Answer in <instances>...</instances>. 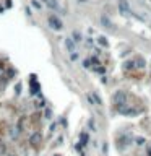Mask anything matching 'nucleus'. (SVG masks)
Here are the masks:
<instances>
[{
    "mask_svg": "<svg viewBox=\"0 0 151 156\" xmlns=\"http://www.w3.org/2000/svg\"><path fill=\"white\" fill-rule=\"evenodd\" d=\"M112 101H114V104H116L117 107L125 106V104H127V93H125V91H122V90L116 91L114 96H112Z\"/></svg>",
    "mask_w": 151,
    "mask_h": 156,
    "instance_id": "1",
    "label": "nucleus"
},
{
    "mask_svg": "<svg viewBox=\"0 0 151 156\" xmlns=\"http://www.w3.org/2000/svg\"><path fill=\"white\" fill-rule=\"evenodd\" d=\"M47 23H49V26L52 28V29H55V31H60L62 26H63L62 21H60L57 17H55V15H50V17L47 18Z\"/></svg>",
    "mask_w": 151,
    "mask_h": 156,
    "instance_id": "2",
    "label": "nucleus"
},
{
    "mask_svg": "<svg viewBox=\"0 0 151 156\" xmlns=\"http://www.w3.org/2000/svg\"><path fill=\"white\" fill-rule=\"evenodd\" d=\"M41 143H42V133L41 132H34V133L29 137V145L38 146V145H41Z\"/></svg>",
    "mask_w": 151,
    "mask_h": 156,
    "instance_id": "3",
    "label": "nucleus"
},
{
    "mask_svg": "<svg viewBox=\"0 0 151 156\" xmlns=\"http://www.w3.org/2000/svg\"><path fill=\"white\" fill-rule=\"evenodd\" d=\"M119 8H120V13L124 15V17H130V13H132V10H130L128 2H127V0H122L120 5H119Z\"/></svg>",
    "mask_w": 151,
    "mask_h": 156,
    "instance_id": "4",
    "label": "nucleus"
},
{
    "mask_svg": "<svg viewBox=\"0 0 151 156\" xmlns=\"http://www.w3.org/2000/svg\"><path fill=\"white\" fill-rule=\"evenodd\" d=\"M65 47H67V50H68L70 54H73V52H75V41H73V38H65Z\"/></svg>",
    "mask_w": 151,
    "mask_h": 156,
    "instance_id": "5",
    "label": "nucleus"
},
{
    "mask_svg": "<svg viewBox=\"0 0 151 156\" xmlns=\"http://www.w3.org/2000/svg\"><path fill=\"white\" fill-rule=\"evenodd\" d=\"M135 67H137V69H145V67H146V60L141 57V55L135 59Z\"/></svg>",
    "mask_w": 151,
    "mask_h": 156,
    "instance_id": "6",
    "label": "nucleus"
},
{
    "mask_svg": "<svg viewBox=\"0 0 151 156\" xmlns=\"http://www.w3.org/2000/svg\"><path fill=\"white\" fill-rule=\"evenodd\" d=\"M133 69H137V67H135V60H127V62H124V70L125 72H130V70H133Z\"/></svg>",
    "mask_w": 151,
    "mask_h": 156,
    "instance_id": "7",
    "label": "nucleus"
},
{
    "mask_svg": "<svg viewBox=\"0 0 151 156\" xmlns=\"http://www.w3.org/2000/svg\"><path fill=\"white\" fill-rule=\"evenodd\" d=\"M98 42L101 44V46H104V47H107V46H109V42L106 41V38H104V36H99V38H98Z\"/></svg>",
    "mask_w": 151,
    "mask_h": 156,
    "instance_id": "8",
    "label": "nucleus"
},
{
    "mask_svg": "<svg viewBox=\"0 0 151 156\" xmlns=\"http://www.w3.org/2000/svg\"><path fill=\"white\" fill-rule=\"evenodd\" d=\"M71 36L75 38V42H81V41H83V39H81V34L78 33V31H73V34H71Z\"/></svg>",
    "mask_w": 151,
    "mask_h": 156,
    "instance_id": "9",
    "label": "nucleus"
},
{
    "mask_svg": "<svg viewBox=\"0 0 151 156\" xmlns=\"http://www.w3.org/2000/svg\"><path fill=\"white\" fill-rule=\"evenodd\" d=\"M101 23H102V25H104L106 28H110V21H109V20H107L106 17H101Z\"/></svg>",
    "mask_w": 151,
    "mask_h": 156,
    "instance_id": "10",
    "label": "nucleus"
},
{
    "mask_svg": "<svg viewBox=\"0 0 151 156\" xmlns=\"http://www.w3.org/2000/svg\"><path fill=\"white\" fill-rule=\"evenodd\" d=\"M80 140H81V145H86V143H88V135H86V133H81V135H80Z\"/></svg>",
    "mask_w": 151,
    "mask_h": 156,
    "instance_id": "11",
    "label": "nucleus"
},
{
    "mask_svg": "<svg viewBox=\"0 0 151 156\" xmlns=\"http://www.w3.org/2000/svg\"><path fill=\"white\" fill-rule=\"evenodd\" d=\"M44 115H46L47 121H50V119H52V111H50V109H46V111H44Z\"/></svg>",
    "mask_w": 151,
    "mask_h": 156,
    "instance_id": "12",
    "label": "nucleus"
},
{
    "mask_svg": "<svg viewBox=\"0 0 151 156\" xmlns=\"http://www.w3.org/2000/svg\"><path fill=\"white\" fill-rule=\"evenodd\" d=\"M135 143H137L138 146H143V145H145V138H143V137H138L137 140H135Z\"/></svg>",
    "mask_w": 151,
    "mask_h": 156,
    "instance_id": "13",
    "label": "nucleus"
},
{
    "mask_svg": "<svg viewBox=\"0 0 151 156\" xmlns=\"http://www.w3.org/2000/svg\"><path fill=\"white\" fill-rule=\"evenodd\" d=\"M7 154V150H5V145L0 143V156H5Z\"/></svg>",
    "mask_w": 151,
    "mask_h": 156,
    "instance_id": "14",
    "label": "nucleus"
},
{
    "mask_svg": "<svg viewBox=\"0 0 151 156\" xmlns=\"http://www.w3.org/2000/svg\"><path fill=\"white\" fill-rule=\"evenodd\" d=\"M93 98H94V102H96V104H102V99L99 98V94L94 93V94H93Z\"/></svg>",
    "mask_w": 151,
    "mask_h": 156,
    "instance_id": "15",
    "label": "nucleus"
},
{
    "mask_svg": "<svg viewBox=\"0 0 151 156\" xmlns=\"http://www.w3.org/2000/svg\"><path fill=\"white\" fill-rule=\"evenodd\" d=\"M31 5H33L34 8H38V10L41 8V3H39V2H36V0H33V2H31Z\"/></svg>",
    "mask_w": 151,
    "mask_h": 156,
    "instance_id": "16",
    "label": "nucleus"
},
{
    "mask_svg": "<svg viewBox=\"0 0 151 156\" xmlns=\"http://www.w3.org/2000/svg\"><path fill=\"white\" fill-rule=\"evenodd\" d=\"M86 98H88L89 104H93V106H94V104H96V102H94V98H93V94H88V96H86Z\"/></svg>",
    "mask_w": 151,
    "mask_h": 156,
    "instance_id": "17",
    "label": "nucleus"
},
{
    "mask_svg": "<svg viewBox=\"0 0 151 156\" xmlns=\"http://www.w3.org/2000/svg\"><path fill=\"white\" fill-rule=\"evenodd\" d=\"M70 59H71V60H77V59H78V54H77V52H73V54H70Z\"/></svg>",
    "mask_w": 151,
    "mask_h": 156,
    "instance_id": "18",
    "label": "nucleus"
},
{
    "mask_svg": "<svg viewBox=\"0 0 151 156\" xmlns=\"http://www.w3.org/2000/svg\"><path fill=\"white\" fill-rule=\"evenodd\" d=\"M146 156H151V146L146 148Z\"/></svg>",
    "mask_w": 151,
    "mask_h": 156,
    "instance_id": "19",
    "label": "nucleus"
},
{
    "mask_svg": "<svg viewBox=\"0 0 151 156\" xmlns=\"http://www.w3.org/2000/svg\"><path fill=\"white\" fill-rule=\"evenodd\" d=\"M88 124H89V127H91V130H94V122H93V121H89Z\"/></svg>",
    "mask_w": 151,
    "mask_h": 156,
    "instance_id": "20",
    "label": "nucleus"
},
{
    "mask_svg": "<svg viewBox=\"0 0 151 156\" xmlns=\"http://www.w3.org/2000/svg\"><path fill=\"white\" fill-rule=\"evenodd\" d=\"M89 62H91V60H85V62H83V65H85V67H89Z\"/></svg>",
    "mask_w": 151,
    "mask_h": 156,
    "instance_id": "21",
    "label": "nucleus"
},
{
    "mask_svg": "<svg viewBox=\"0 0 151 156\" xmlns=\"http://www.w3.org/2000/svg\"><path fill=\"white\" fill-rule=\"evenodd\" d=\"M2 75H3V69L0 67V77H2Z\"/></svg>",
    "mask_w": 151,
    "mask_h": 156,
    "instance_id": "22",
    "label": "nucleus"
},
{
    "mask_svg": "<svg viewBox=\"0 0 151 156\" xmlns=\"http://www.w3.org/2000/svg\"><path fill=\"white\" fill-rule=\"evenodd\" d=\"M5 156H17V154H13V153H7Z\"/></svg>",
    "mask_w": 151,
    "mask_h": 156,
    "instance_id": "23",
    "label": "nucleus"
},
{
    "mask_svg": "<svg viewBox=\"0 0 151 156\" xmlns=\"http://www.w3.org/2000/svg\"><path fill=\"white\" fill-rule=\"evenodd\" d=\"M54 156H59V154H54Z\"/></svg>",
    "mask_w": 151,
    "mask_h": 156,
    "instance_id": "24",
    "label": "nucleus"
},
{
    "mask_svg": "<svg viewBox=\"0 0 151 156\" xmlns=\"http://www.w3.org/2000/svg\"><path fill=\"white\" fill-rule=\"evenodd\" d=\"M44 2H46V0H44Z\"/></svg>",
    "mask_w": 151,
    "mask_h": 156,
    "instance_id": "25",
    "label": "nucleus"
}]
</instances>
